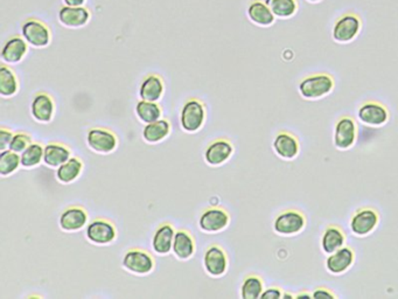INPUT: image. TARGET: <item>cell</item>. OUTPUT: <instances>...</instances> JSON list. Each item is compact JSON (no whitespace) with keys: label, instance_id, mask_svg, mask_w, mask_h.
Wrapping results in <instances>:
<instances>
[{"label":"cell","instance_id":"1","mask_svg":"<svg viewBox=\"0 0 398 299\" xmlns=\"http://www.w3.org/2000/svg\"><path fill=\"white\" fill-rule=\"evenodd\" d=\"M335 88V80L330 73H315L305 76L298 84L300 96L305 99L326 97Z\"/></svg>","mask_w":398,"mask_h":299},{"label":"cell","instance_id":"2","mask_svg":"<svg viewBox=\"0 0 398 299\" xmlns=\"http://www.w3.org/2000/svg\"><path fill=\"white\" fill-rule=\"evenodd\" d=\"M362 18L357 12H345L338 17L332 27V38L338 44H349L360 35L362 30Z\"/></svg>","mask_w":398,"mask_h":299},{"label":"cell","instance_id":"3","mask_svg":"<svg viewBox=\"0 0 398 299\" xmlns=\"http://www.w3.org/2000/svg\"><path fill=\"white\" fill-rule=\"evenodd\" d=\"M306 215L301 211L288 209L273 220V231L281 236H293L300 234L306 228Z\"/></svg>","mask_w":398,"mask_h":299},{"label":"cell","instance_id":"4","mask_svg":"<svg viewBox=\"0 0 398 299\" xmlns=\"http://www.w3.org/2000/svg\"><path fill=\"white\" fill-rule=\"evenodd\" d=\"M379 213L374 207L364 206L353 213L349 221V228L355 236L364 238L375 231L379 226Z\"/></svg>","mask_w":398,"mask_h":299},{"label":"cell","instance_id":"5","mask_svg":"<svg viewBox=\"0 0 398 299\" xmlns=\"http://www.w3.org/2000/svg\"><path fill=\"white\" fill-rule=\"evenodd\" d=\"M357 138V124L350 116L344 115L334 125L333 144L340 151L353 148Z\"/></svg>","mask_w":398,"mask_h":299},{"label":"cell","instance_id":"6","mask_svg":"<svg viewBox=\"0 0 398 299\" xmlns=\"http://www.w3.org/2000/svg\"><path fill=\"white\" fill-rule=\"evenodd\" d=\"M206 109L203 103L197 99H188L182 106L180 124L187 133H197L205 123Z\"/></svg>","mask_w":398,"mask_h":299},{"label":"cell","instance_id":"7","mask_svg":"<svg viewBox=\"0 0 398 299\" xmlns=\"http://www.w3.org/2000/svg\"><path fill=\"white\" fill-rule=\"evenodd\" d=\"M21 35L28 42V45L34 48H45L50 45L52 40L50 27L38 19H28L25 21L21 26Z\"/></svg>","mask_w":398,"mask_h":299},{"label":"cell","instance_id":"8","mask_svg":"<svg viewBox=\"0 0 398 299\" xmlns=\"http://www.w3.org/2000/svg\"><path fill=\"white\" fill-rule=\"evenodd\" d=\"M357 117L369 126H382L387 124L390 114L387 106L379 101H366L357 109Z\"/></svg>","mask_w":398,"mask_h":299},{"label":"cell","instance_id":"9","mask_svg":"<svg viewBox=\"0 0 398 299\" xmlns=\"http://www.w3.org/2000/svg\"><path fill=\"white\" fill-rule=\"evenodd\" d=\"M121 264L130 273L136 275H148L155 268V261L148 251L141 249H131L126 251Z\"/></svg>","mask_w":398,"mask_h":299},{"label":"cell","instance_id":"10","mask_svg":"<svg viewBox=\"0 0 398 299\" xmlns=\"http://www.w3.org/2000/svg\"><path fill=\"white\" fill-rule=\"evenodd\" d=\"M116 228L114 224L106 219H96L88 224L86 236L95 244H109L116 239Z\"/></svg>","mask_w":398,"mask_h":299},{"label":"cell","instance_id":"11","mask_svg":"<svg viewBox=\"0 0 398 299\" xmlns=\"http://www.w3.org/2000/svg\"><path fill=\"white\" fill-rule=\"evenodd\" d=\"M57 18L62 26L72 30H77L87 26L90 21L91 13L84 6H67L60 8L57 13Z\"/></svg>","mask_w":398,"mask_h":299},{"label":"cell","instance_id":"12","mask_svg":"<svg viewBox=\"0 0 398 299\" xmlns=\"http://www.w3.org/2000/svg\"><path fill=\"white\" fill-rule=\"evenodd\" d=\"M355 262V251L350 247L344 246L340 249L328 255L325 262V267L332 275H342L353 267Z\"/></svg>","mask_w":398,"mask_h":299},{"label":"cell","instance_id":"13","mask_svg":"<svg viewBox=\"0 0 398 299\" xmlns=\"http://www.w3.org/2000/svg\"><path fill=\"white\" fill-rule=\"evenodd\" d=\"M87 143L92 151L106 155L117 148V137L110 130L95 128L88 133Z\"/></svg>","mask_w":398,"mask_h":299},{"label":"cell","instance_id":"14","mask_svg":"<svg viewBox=\"0 0 398 299\" xmlns=\"http://www.w3.org/2000/svg\"><path fill=\"white\" fill-rule=\"evenodd\" d=\"M273 151L284 160H293L300 152L299 139L288 131H279L273 139Z\"/></svg>","mask_w":398,"mask_h":299},{"label":"cell","instance_id":"15","mask_svg":"<svg viewBox=\"0 0 398 299\" xmlns=\"http://www.w3.org/2000/svg\"><path fill=\"white\" fill-rule=\"evenodd\" d=\"M203 265L210 276L221 277L227 271V254L220 246H210L203 255Z\"/></svg>","mask_w":398,"mask_h":299},{"label":"cell","instance_id":"16","mask_svg":"<svg viewBox=\"0 0 398 299\" xmlns=\"http://www.w3.org/2000/svg\"><path fill=\"white\" fill-rule=\"evenodd\" d=\"M229 221V214L224 209L212 207L202 213L199 219V226L206 233H217L227 228Z\"/></svg>","mask_w":398,"mask_h":299},{"label":"cell","instance_id":"17","mask_svg":"<svg viewBox=\"0 0 398 299\" xmlns=\"http://www.w3.org/2000/svg\"><path fill=\"white\" fill-rule=\"evenodd\" d=\"M234 153V146L227 139H217L206 148L205 160L212 166H220Z\"/></svg>","mask_w":398,"mask_h":299},{"label":"cell","instance_id":"18","mask_svg":"<svg viewBox=\"0 0 398 299\" xmlns=\"http://www.w3.org/2000/svg\"><path fill=\"white\" fill-rule=\"evenodd\" d=\"M28 42L20 37H12L5 42L1 50V60L8 65L19 64L28 52Z\"/></svg>","mask_w":398,"mask_h":299},{"label":"cell","instance_id":"19","mask_svg":"<svg viewBox=\"0 0 398 299\" xmlns=\"http://www.w3.org/2000/svg\"><path fill=\"white\" fill-rule=\"evenodd\" d=\"M247 15L251 23L259 27L272 26L277 19L266 1L262 0H252L248 6Z\"/></svg>","mask_w":398,"mask_h":299},{"label":"cell","instance_id":"20","mask_svg":"<svg viewBox=\"0 0 398 299\" xmlns=\"http://www.w3.org/2000/svg\"><path fill=\"white\" fill-rule=\"evenodd\" d=\"M346 239L345 231L339 224H327L321 235V249L326 255L333 254L345 246Z\"/></svg>","mask_w":398,"mask_h":299},{"label":"cell","instance_id":"21","mask_svg":"<svg viewBox=\"0 0 398 299\" xmlns=\"http://www.w3.org/2000/svg\"><path fill=\"white\" fill-rule=\"evenodd\" d=\"M54 101L48 94L39 93L30 104V113L35 121L40 123H48L54 116Z\"/></svg>","mask_w":398,"mask_h":299},{"label":"cell","instance_id":"22","mask_svg":"<svg viewBox=\"0 0 398 299\" xmlns=\"http://www.w3.org/2000/svg\"><path fill=\"white\" fill-rule=\"evenodd\" d=\"M88 214L81 207H69L62 213L59 220L61 229L65 231H77L87 224Z\"/></svg>","mask_w":398,"mask_h":299},{"label":"cell","instance_id":"23","mask_svg":"<svg viewBox=\"0 0 398 299\" xmlns=\"http://www.w3.org/2000/svg\"><path fill=\"white\" fill-rule=\"evenodd\" d=\"M163 81L159 75L151 74L145 77L139 87V97L144 101L150 102H158L163 96Z\"/></svg>","mask_w":398,"mask_h":299},{"label":"cell","instance_id":"24","mask_svg":"<svg viewBox=\"0 0 398 299\" xmlns=\"http://www.w3.org/2000/svg\"><path fill=\"white\" fill-rule=\"evenodd\" d=\"M175 231L170 224H163L157 229L152 239V248L157 254L166 255L173 247Z\"/></svg>","mask_w":398,"mask_h":299},{"label":"cell","instance_id":"25","mask_svg":"<svg viewBox=\"0 0 398 299\" xmlns=\"http://www.w3.org/2000/svg\"><path fill=\"white\" fill-rule=\"evenodd\" d=\"M70 158V150L60 143H50L45 146L43 163L47 166L57 168Z\"/></svg>","mask_w":398,"mask_h":299},{"label":"cell","instance_id":"26","mask_svg":"<svg viewBox=\"0 0 398 299\" xmlns=\"http://www.w3.org/2000/svg\"><path fill=\"white\" fill-rule=\"evenodd\" d=\"M172 250L180 260H188L195 251V243L190 233L186 231H178L175 235V241Z\"/></svg>","mask_w":398,"mask_h":299},{"label":"cell","instance_id":"27","mask_svg":"<svg viewBox=\"0 0 398 299\" xmlns=\"http://www.w3.org/2000/svg\"><path fill=\"white\" fill-rule=\"evenodd\" d=\"M171 133V124L166 119H158L148 123L143 130V138L150 144L159 143Z\"/></svg>","mask_w":398,"mask_h":299},{"label":"cell","instance_id":"28","mask_svg":"<svg viewBox=\"0 0 398 299\" xmlns=\"http://www.w3.org/2000/svg\"><path fill=\"white\" fill-rule=\"evenodd\" d=\"M83 168V163L77 157H70L65 164L57 167V178L62 184H70L79 178Z\"/></svg>","mask_w":398,"mask_h":299},{"label":"cell","instance_id":"29","mask_svg":"<svg viewBox=\"0 0 398 299\" xmlns=\"http://www.w3.org/2000/svg\"><path fill=\"white\" fill-rule=\"evenodd\" d=\"M277 19H291L299 11L298 0H264Z\"/></svg>","mask_w":398,"mask_h":299},{"label":"cell","instance_id":"30","mask_svg":"<svg viewBox=\"0 0 398 299\" xmlns=\"http://www.w3.org/2000/svg\"><path fill=\"white\" fill-rule=\"evenodd\" d=\"M19 90V81L15 73L8 66L0 68V94L3 97H12Z\"/></svg>","mask_w":398,"mask_h":299},{"label":"cell","instance_id":"31","mask_svg":"<svg viewBox=\"0 0 398 299\" xmlns=\"http://www.w3.org/2000/svg\"><path fill=\"white\" fill-rule=\"evenodd\" d=\"M263 291H264V283L258 275L251 273L243 280L241 287V297L243 299L261 298Z\"/></svg>","mask_w":398,"mask_h":299},{"label":"cell","instance_id":"32","mask_svg":"<svg viewBox=\"0 0 398 299\" xmlns=\"http://www.w3.org/2000/svg\"><path fill=\"white\" fill-rule=\"evenodd\" d=\"M137 117L139 118L143 123L148 124L152 122L158 121L161 116V108L156 102H150L141 99L136 106Z\"/></svg>","mask_w":398,"mask_h":299},{"label":"cell","instance_id":"33","mask_svg":"<svg viewBox=\"0 0 398 299\" xmlns=\"http://www.w3.org/2000/svg\"><path fill=\"white\" fill-rule=\"evenodd\" d=\"M43 153H45V148H42L41 144L32 143L25 151L20 153L21 166L25 168L38 166L39 164L43 160Z\"/></svg>","mask_w":398,"mask_h":299},{"label":"cell","instance_id":"34","mask_svg":"<svg viewBox=\"0 0 398 299\" xmlns=\"http://www.w3.org/2000/svg\"><path fill=\"white\" fill-rule=\"evenodd\" d=\"M21 165L19 153L12 151V150H4L0 153V175L8 177L14 173L15 171L19 168Z\"/></svg>","mask_w":398,"mask_h":299},{"label":"cell","instance_id":"35","mask_svg":"<svg viewBox=\"0 0 398 299\" xmlns=\"http://www.w3.org/2000/svg\"><path fill=\"white\" fill-rule=\"evenodd\" d=\"M30 144H32V138H30V135H27L25 133H15V135H13V138H12L8 148L12 150V151L17 152V153H21Z\"/></svg>","mask_w":398,"mask_h":299},{"label":"cell","instance_id":"36","mask_svg":"<svg viewBox=\"0 0 398 299\" xmlns=\"http://www.w3.org/2000/svg\"><path fill=\"white\" fill-rule=\"evenodd\" d=\"M312 297L313 298L335 299L338 296L326 287H317L312 292Z\"/></svg>","mask_w":398,"mask_h":299},{"label":"cell","instance_id":"37","mask_svg":"<svg viewBox=\"0 0 398 299\" xmlns=\"http://www.w3.org/2000/svg\"><path fill=\"white\" fill-rule=\"evenodd\" d=\"M12 138H13V133L11 130L5 129V128L0 129V150L1 151L8 150Z\"/></svg>","mask_w":398,"mask_h":299},{"label":"cell","instance_id":"38","mask_svg":"<svg viewBox=\"0 0 398 299\" xmlns=\"http://www.w3.org/2000/svg\"><path fill=\"white\" fill-rule=\"evenodd\" d=\"M283 296H284L283 289L279 288V287H271V288H268L263 291L261 298L279 299L283 298Z\"/></svg>","mask_w":398,"mask_h":299},{"label":"cell","instance_id":"39","mask_svg":"<svg viewBox=\"0 0 398 299\" xmlns=\"http://www.w3.org/2000/svg\"><path fill=\"white\" fill-rule=\"evenodd\" d=\"M63 3L67 6H84L87 0H63Z\"/></svg>","mask_w":398,"mask_h":299},{"label":"cell","instance_id":"40","mask_svg":"<svg viewBox=\"0 0 398 299\" xmlns=\"http://www.w3.org/2000/svg\"><path fill=\"white\" fill-rule=\"evenodd\" d=\"M295 298L297 299L313 298V297H312V293H308V291H301L299 292V293H297V295L295 296Z\"/></svg>","mask_w":398,"mask_h":299},{"label":"cell","instance_id":"41","mask_svg":"<svg viewBox=\"0 0 398 299\" xmlns=\"http://www.w3.org/2000/svg\"><path fill=\"white\" fill-rule=\"evenodd\" d=\"M308 3H311V4H318L320 1H323V0H308Z\"/></svg>","mask_w":398,"mask_h":299}]
</instances>
